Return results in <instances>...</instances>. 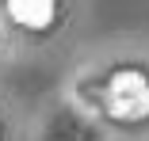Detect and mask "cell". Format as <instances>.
I'll return each instance as SVG.
<instances>
[{"label": "cell", "instance_id": "cell-1", "mask_svg": "<svg viewBox=\"0 0 149 141\" xmlns=\"http://www.w3.org/2000/svg\"><path fill=\"white\" fill-rule=\"evenodd\" d=\"M107 103L115 115L123 118H138L149 111V84L141 73H118L111 84H107Z\"/></svg>", "mask_w": 149, "mask_h": 141}, {"label": "cell", "instance_id": "cell-2", "mask_svg": "<svg viewBox=\"0 0 149 141\" xmlns=\"http://www.w3.org/2000/svg\"><path fill=\"white\" fill-rule=\"evenodd\" d=\"M8 12L23 27H46L54 19V0H8Z\"/></svg>", "mask_w": 149, "mask_h": 141}]
</instances>
